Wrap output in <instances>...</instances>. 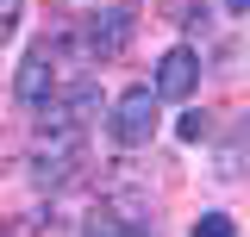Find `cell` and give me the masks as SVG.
Wrapping results in <instances>:
<instances>
[{"mask_svg":"<svg viewBox=\"0 0 250 237\" xmlns=\"http://www.w3.org/2000/svg\"><path fill=\"white\" fill-rule=\"evenodd\" d=\"M156 125H163V100L150 88H125L113 100V144L119 150H144L156 138Z\"/></svg>","mask_w":250,"mask_h":237,"instance_id":"cell-1","label":"cell"},{"mask_svg":"<svg viewBox=\"0 0 250 237\" xmlns=\"http://www.w3.org/2000/svg\"><path fill=\"white\" fill-rule=\"evenodd\" d=\"M131 31H138V6H131V0H119L113 13H94L88 31H82V57L88 62H113L125 44H131Z\"/></svg>","mask_w":250,"mask_h":237,"instance_id":"cell-2","label":"cell"},{"mask_svg":"<svg viewBox=\"0 0 250 237\" xmlns=\"http://www.w3.org/2000/svg\"><path fill=\"white\" fill-rule=\"evenodd\" d=\"M57 62H62V38H44V44H31L25 62H19V100L25 106H44L50 94H57Z\"/></svg>","mask_w":250,"mask_h":237,"instance_id":"cell-3","label":"cell"},{"mask_svg":"<svg viewBox=\"0 0 250 237\" xmlns=\"http://www.w3.org/2000/svg\"><path fill=\"white\" fill-rule=\"evenodd\" d=\"M194 81H200V57H194L188 44H175V50H163V62H156L150 94H156V100H188Z\"/></svg>","mask_w":250,"mask_h":237,"instance_id":"cell-4","label":"cell"},{"mask_svg":"<svg viewBox=\"0 0 250 237\" xmlns=\"http://www.w3.org/2000/svg\"><path fill=\"white\" fill-rule=\"evenodd\" d=\"M138 231H150L138 206H100V212L88 218V231H82V237H138Z\"/></svg>","mask_w":250,"mask_h":237,"instance_id":"cell-5","label":"cell"},{"mask_svg":"<svg viewBox=\"0 0 250 237\" xmlns=\"http://www.w3.org/2000/svg\"><path fill=\"white\" fill-rule=\"evenodd\" d=\"M188 237H238V225H231L225 212H207V218H200V225H194Z\"/></svg>","mask_w":250,"mask_h":237,"instance_id":"cell-6","label":"cell"},{"mask_svg":"<svg viewBox=\"0 0 250 237\" xmlns=\"http://www.w3.org/2000/svg\"><path fill=\"white\" fill-rule=\"evenodd\" d=\"M19 31V0H0V44Z\"/></svg>","mask_w":250,"mask_h":237,"instance_id":"cell-7","label":"cell"},{"mask_svg":"<svg viewBox=\"0 0 250 237\" xmlns=\"http://www.w3.org/2000/svg\"><path fill=\"white\" fill-rule=\"evenodd\" d=\"M175 131H182L188 144H200V138H207V113H188V118H182V125H175Z\"/></svg>","mask_w":250,"mask_h":237,"instance_id":"cell-8","label":"cell"},{"mask_svg":"<svg viewBox=\"0 0 250 237\" xmlns=\"http://www.w3.org/2000/svg\"><path fill=\"white\" fill-rule=\"evenodd\" d=\"M225 6H231V13H244V6H250V0H225Z\"/></svg>","mask_w":250,"mask_h":237,"instance_id":"cell-9","label":"cell"}]
</instances>
